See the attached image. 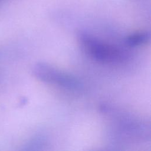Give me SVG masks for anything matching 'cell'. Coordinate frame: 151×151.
<instances>
[{
	"label": "cell",
	"instance_id": "3957f363",
	"mask_svg": "<svg viewBox=\"0 0 151 151\" xmlns=\"http://www.w3.org/2000/svg\"><path fill=\"white\" fill-rule=\"evenodd\" d=\"M150 34L147 32H136L130 35L126 38V44L132 47H136L145 44L149 41Z\"/></svg>",
	"mask_w": 151,
	"mask_h": 151
},
{
	"label": "cell",
	"instance_id": "7a4b0ae2",
	"mask_svg": "<svg viewBox=\"0 0 151 151\" xmlns=\"http://www.w3.org/2000/svg\"><path fill=\"white\" fill-rule=\"evenodd\" d=\"M32 73L37 78L44 82L67 89L76 90L80 88L81 86L80 81L74 76L46 63H37L32 68Z\"/></svg>",
	"mask_w": 151,
	"mask_h": 151
},
{
	"label": "cell",
	"instance_id": "277c9868",
	"mask_svg": "<svg viewBox=\"0 0 151 151\" xmlns=\"http://www.w3.org/2000/svg\"><path fill=\"white\" fill-rule=\"evenodd\" d=\"M4 1V0H0V2H1V1Z\"/></svg>",
	"mask_w": 151,
	"mask_h": 151
},
{
	"label": "cell",
	"instance_id": "6da1fadb",
	"mask_svg": "<svg viewBox=\"0 0 151 151\" xmlns=\"http://www.w3.org/2000/svg\"><path fill=\"white\" fill-rule=\"evenodd\" d=\"M78 40L87 54L97 61L114 63L122 62L126 58V54L120 48L101 41L87 33H80Z\"/></svg>",
	"mask_w": 151,
	"mask_h": 151
}]
</instances>
